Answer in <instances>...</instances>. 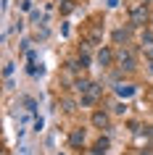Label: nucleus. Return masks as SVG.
Here are the masks:
<instances>
[{
  "label": "nucleus",
  "instance_id": "obj_1",
  "mask_svg": "<svg viewBox=\"0 0 153 155\" xmlns=\"http://www.w3.org/2000/svg\"><path fill=\"white\" fill-rule=\"evenodd\" d=\"M129 24L132 26H145L148 24V8L145 5H135L132 13H129Z\"/></svg>",
  "mask_w": 153,
  "mask_h": 155
},
{
  "label": "nucleus",
  "instance_id": "obj_2",
  "mask_svg": "<svg viewBox=\"0 0 153 155\" xmlns=\"http://www.w3.org/2000/svg\"><path fill=\"white\" fill-rule=\"evenodd\" d=\"M116 58H119V66L124 68V71H135V55H132L127 48H121Z\"/></svg>",
  "mask_w": 153,
  "mask_h": 155
},
{
  "label": "nucleus",
  "instance_id": "obj_3",
  "mask_svg": "<svg viewBox=\"0 0 153 155\" xmlns=\"http://www.w3.org/2000/svg\"><path fill=\"white\" fill-rule=\"evenodd\" d=\"M92 126H95V129H108V126H111L108 113H106V110H95V113H92Z\"/></svg>",
  "mask_w": 153,
  "mask_h": 155
},
{
  "label": "nucleus",
  "instance_id": "obj_4",
  "mask_svg": "<svg viewBox=\"0 0 153 155\" xmlns=\"http://www.w3.org/2000/svg\"><path fill=\"white\" fill-rule=\"evenodd\" d=\"M98 97H100V84H95V82H92V90H90L87 95H82V105H92V103H95Z\"/></svg>",
  "mask_w": 153,
  "mask_h": 155
},
{
  "label": "nucleus",
  "instance_id": "obj_5",
  "mask_svg": "<svg viewBox=\"0 0 153 155\" xmlns=\"http://www.w3.org/2000/svg\"><path fill=\"white\" fill-rule=\"evenodd\" d=\"M98 63L103 66V68H106V66H111V63H113V53H111V50H108V48L98 50Z\"/></svg>",
  "mask_w": 153,
  "mask_h": 155
},
{
  "label": "nucleus",
  "instance_id": "obj_6",
  "mask_svg": "<svg viewBox=\"0 0 153 155\" xmlns=\"http://www.w3.org/2000/svg\"><path fill=\"white\" fill-rule=\"evenodd\" d=\"M82 142H85V131H82V129H74L71 134H69V145H71V147H79Z\"/></svg>",
  "mask_w": 153,
  "mask_h": 155
},
{
  "label": "nucleus",
  "instance_id": "obj_7",
  "mask_svg": "<svg viewBox=\"0 0 153 155\" xmlns=\"http://www.w3.org/2000/svg\"><path fill=\"white\" fill-rule=\"evenodd\" d=\"M74 90L79 92V95H87V92L92 90V82H87V79H77V82H74Z\"/></svg>",
  "mask_w": 153,
  "mask_h": 155
},
{
  "label": "nucleus",
  "instance_id": "obj_8",
  "mask_svg": "<svg viewBox=\"0 0 153 155\" xmlns=\"http://www.w3.org/2000/svg\"><path fill=\"white\" fill-rule=\"evenodd\" d=\"M113 42L116 45H127L129 42V29H116L113 32Z\"/></svg>",
  "mask_w": 153,
  "mask_h": 155
},
{
  "label": "nucleus",
  "instance_id": "obj_9",
  "mask_svg": "<svg viewBox=\"0 0 153 155\" xmlns=\"http://www.w3.org/2000/svg\"><path fill=\"white\" fill-rule=\"evenodd\" d=\"M143 50H145V55L153 61V37L151 34H143Z\"/></svg>",
  "mask_w": 153,
  "mask_h": 155
},
{
  "label": "nucleus",
  "instance_id": "obj_10",
  "mask_svg": "<svg viewBox=\"0 0 153 155\" xmlns=\"http://www.w3.org/2000/svg\"><path fill=\"white\" fill-rule=\"evenodd\" d=\"M116 95H119V97H132V95H135V87H132V84H119V87H116Z\"/></svg>",
  "mask_w": 153,
  "mask_h": 155
},
{
  "label": "nucleus",
  "instance_id": "obj_11",
  "mask_svg": "<svg viewBox=\"0 0 153 155\" xmlns=\"http://www.w3.org/2000/svg\"><path fill=\"white\" fill-rule=\"evenodd\" d=\"M108 145H111V142H108V137H100V139L95 142V150H100V153L106 155V150H108Z\"/></svg>",
  "mask_w": 153,
  "mask_h": 155
},
{
  "label": "nucleus",
  "instance_id": "obj_12",
  "mask_svg": "<svg viewBox=\"0 0 153 155\" xmlns=\"http://www.w3.org/2000/svg\"><path fill=\"white\" fill-rule=\"evenodd\" d=\"M11 74H13V63L8 61V63L3 66V76H11Z\"/></svg>",
  "mask_w": 153,
  "mask_h": 155
},
{
  "label": "nucleus",
  "instance_id": "obj_13",
  "mask_svg": "<svg viewBox=\"0 0 153 155\" xmlns=\"http://www.w3.org/2000/svg\"><path fill=\"white\" fill-rule=\"evenodd\" d=\"M61 105H64V110H74V100L64 97V103H61Z\"/></svg>",
  "mask_w": 153,
  "mask_h": 155
},
{
  "label": "nucleus",
  "instance_id": "obj_14",
  "mask_svg": "<svg viewBox=\"0 0 153 155\" xmlns=\"http://www.w3.org/2000/svg\"><path fill=\"white\" fill-rule=\"evenodd\" d=\"M32 21H34V24H40V21H42V16H40V11H32Z\"/></svg>",
  "mask_w": 153,
  "mask_h": 155
},
{
  "label": "nucleus",
  "instance_id": "obj_15",
  "mask_svg": "<svg viewBox=\"0 0 153 155\" xmlns=\"http://www.w3.org/2000/svg\"><path fill=\"white\" fill-rule=\"evenodd\" d=\"M24 105L29 108V110H34V100H32V97H24Z\"/></svg>",
  "mask_w": 153,
  "mask_h": 155
},
{
  "label": "nucleus",
  "instance_id": "obj_16",
  "mask_svg": "<svg viewBox=\"0 0 153 155\" xmlns=\"http://www.w3.org/2000/svg\"><path fill=\"white\" fill-rule=\"evenodd\" d=\"M61 11H64V13H69V11H71V0H64V8H61Z\"/></svg>",
  "mask_w": 153,
  "mask_h": 155
},
{
  "label": "nucleus",
  "instance_id": "obj_17",
  "mask_svg": "<svg viewBox=\"0 0 153 155\" xmlns=\"http://www.w3.org/2000/svg\"><path fill=\"white\" fill-rule=\"evenodd\" d=\"M42 126H45V124H42V118H34V131H40Z\"/></svg>",
  "mask_w": 153,
  "mask_h": 155
},
{
  "label": "nucleus",
  "instance_id": "obj_18",
  "mask_svg": "<svg viewBox=\"0 0 153 155\" xmlns=\"http://www.w3.org/2000/svg\"><path fill=\"white\" fill-rule=\"evenodd\" d=\"M85 155H103V153H100V150H95V147H92V150H85Z\"/></svg>",
  "mask_w": 153,
  "mask_h": 155
},
{
  "label": "nucleus",
  "instance_id": "obj_19",
  "mask_svg": "<svg viewBox=\"0 0 153 155\" xmlns=\"http://www.w3.org/2000/svg\"><path fill=\"white\" fill-rule=\"evenodd\" d=\"M143 131H145V134H148V137H151V139H153V126H145V129H143Z\"/></svg>",
  "mask_w": 153,
  "mask_h": 155
},
{
  "label": "nucleus",
  "instance_id": "obj_20",
  "mask_svg": "<svg viewBox=\"0 0 153 155\" xmlns=\"http://www.w3.org/2000/svg\"><path fill=\"white\" fill-rule=\"evenodd\" d=\"M3 11H8V0H3Z\"/></svg>",
  "mask_w": 153,
  "mask_h": 155
},
{
  "label": "nucleus",
  "instance_id": "obj_21",
  "mask_svg": "<svg viewBox=\"0 0 153 155\" xmlns=\"http://www.w3.org/2000/svg\"><path fill=\"white\" fill-rule=\"evenodd\" d=\"M148 71H151V74H153V61H151V63H148Z\"/></svg>",
  "mask_w": 153,
  "mask_h": 155
},
{
  "label": "nucleus",
  "instance_id": "obj_22",
  "mask_svg": "<svg viewBox=\"0 0 153 155\" xmlns=\"http://www.w3.org/2000/svg\"><path fill=\"white\" fill-rule=\"evenodd\" d=\"M140 155H153V153H151V150H143V153H140Z\"/></svg>",
  "mask_w": 153,
  "mask_h": 155
}]
</instances>
